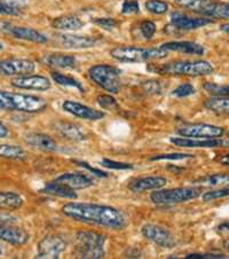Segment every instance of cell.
I'll list each match as a JSON object with an SVG mask.
<instances>
[{"mask_svg":"<svg viewBox=\"0 0 229 259\" xmlns=\"http://www.w3.org/2000/svg\"><path fill=\"white\" fill-rule=\"evenodd\" d=\"M62 213L77 222L90 224V225L108 227L117 231L126 227V218L122 211L108 205L70 202L62 206Z\"/></svg>","mask_w":229,"mask_h":259,"instance_id":"cell-1","label":"cell"},{"mask_svg":"<svg viewBox=\"0 0 229 259\" xmlns=\"http://www.w3.org/2000/svg\"><path fill=\"white\" fill-rule=\"evenodd\" d=\"M150 71L167 76L201 77L213 72L212 64L207 61H174L148 68Z\"/></svg>","mask_w":229,"mask_h":259,"instance_id":"cell-2","label":"cell"},{"mask_svg":"<svg viewBox=\"0 0 229 259\" xmlns=\"http://www.w3.org/2000/svg\"><path fill=\"white\" fill-rule=\"evenodd\" d=\"M77 245L73 250L76 258L99 259L105 257L106 236L98 232L80 231L76 234Z\"/></svg>","mask_w":229,"mask_h":259,"instance_id":"cell-3","label":"cell"},{"mask_svg":"<svg viewBox=\"0 0 229 259\" xmlns=\"http://www.w3.org/2000/svg\"><path fill=\"white\" fill-rule=\"evenodd\" d=\"M46 106V101L39 97L0 91V109L21 113H38L44 110Z\"/></svg>","mask_w":229,"mask_h":259,"instance_id":"cell-4","label":"cell"},{"mask_svg":"<svg viewBox=\"0 0 229 259\" xmlns=\"http://www.w3.org/2000/svg\"><path fill=\"white\" fill-rule=\"evenodd\" d=\"M168 52L162 47H133V46H123L116 47L110 51V55L114 59L120 62H148L155 61V60H162L166 58Z\"/></svg>","mask_w":229,"mask_h":259,"instance_id":"cell-5","label":"cell"},{"mask_svg":"<svg viewBox=\"0 0 229 259\" xmlns=\"http://www.w3.org/2000/svg\"><path fill=\"white\" fill-rule=\"evenodd\" d=\"M201 195V189L197 187H179L171 189H156L150 195V200L157 205H171L195 200Z\"/></svg>","mask_w":229,"mask_h":259,"instance_id":"cell-6","label":"cell"},{"mask_svg":"<svg viewBox=\"0 0 229 259\" xmlns=\"http://www.w3.org/2000/svg\"><path fill=\"white\" fill-rule=\"evenodd\" d=\"M88 76L95 84L107 92L118 93L120 89V70L109 64H97L88 69Z\"/></svg>","mask_w":229,"mask_h":259,"instance_id":"cell-7","label":"cell"},{"mask_svg":"<svg viewBox=\"0 0 229 259\" xmlns=\"http://www.w3.org/2000/svg\"><path fill=\"white\" fill-rule=\"evenodd\" d=\"M176 133L181 137L187 138H221L224 135V130L220 126L211 124H186L176 130Z\"/></svg>","mask_w":229,"mask_h":259,"instance_id":"cell-8","label":"cell"},{"mask_svg":"<svg viewBox=\"0 0 229 259\" xmlns=\"http://www.w3.org/2000/svg\"><path fill=\"white\" fill-rule=\"evenodd\" d=\"M142 235H144L147 240L151 241L158 247L170 249L173 248L175 245V240L173 235L167 228L158 225H154V224H147L141 230Z\"/></svg>","mask_w":229,"mask_h":259,"instance_id":"cell-9","label":"cell"},{"mask_svg":"<svg viewBox=\"0 0 229 259\" xmlns=\"http://www.w3.org/2000/svg\"><path fill=\"white\" fill-rule=\"evenodd\" d=\"M67 243L61 236L47 235L38 243V253L36 258L55 259L60 258L61 253L66 250Z\"/></svg>","mask_w":229,"mask_h":259,"instance_id":"cell-10","label":"cell"},{"mask_svg":"<svg viewBox=\"0 0 229 259\" xmlns=\"http://www.w3.org/2000/svg\"><path fill=\"white\" fill-rule=\"evenodd\" d=\"M36 64L28 59L0 60V73L5 76H25L32 73Z\"/></svg>","mask_w":229,"mask_h":259,"instance_id":"cell-11","label":"cell"},{"mask_svg":"<svg viewBox=\"0 0 229 259\" xmlns=\"http://www.w3.org/2000/svg\"><path fill=\"white\" fill-rule=\"evenodd\" d=\"M212 22L213 20L207 19V17H192L178 12L171 14V25L180 31H192V30L205 27Z\"/></svg>","mask_w":229,"mask_h":259,"instance_id":"cell-12","label":"cell"},{"mask_svg":"<svg viewBox=\"0 0 229 259\" xmlns=\"http://www.w3.org/2000/svg\"><path fill=\"white\" fill-rule=\"evenodd\" d=\"M0 30L12 34V36L21 40L36 42V44H45V42H47V37L32 28L15 27V25H11L8 23H0Z\"/></svg>","mask_w":229,"mask_h":259,"instance_id":"cell-13","label":"cell"},{"mask_svg":"<svg viewBox=\"0 0 229 259\" xmlns=\"http://www.w3.org/2000/svg\"><path fill=\"white\" fill-rule=\"evenodd\" d=\"M56 44L60 45L63 49L68 50H81L89 49L97 45L98 39L88 36H78V34L71 33H61L55 36Z\"/></svg>","mask_w":229,"mask_h":259,"instance_id":"cell-14","label":"cell"},{"mask_svg":"<svg viewBox=\"0 0 229 259\" xmlns=\"http://www.w3.org/2000/svg\"><path fill=\"white\" fill-rule=\"evenodd\" d=\"M12 86L21 90L47 91L51 89V80L45 76L40 75H25L17 76L11 80Z\"/></svg>","mask_w":229,"mask_h":259,"instance_id":"cell-15","label":"cell"},{"mask_svg":"<svg viewBox=\"0 0 229 259\" xmlns=\"http://www.w3.org/2000/svg\"><path fill=\"white\" fill-rule=\"evenodd\" d=\"M62 108L64 111L71 114L78 118L87 119V120H99L105 117V113L101 110L93 109L83 103H79L72 100H66L62 103Z\"/></svg>","mask_w":229,"mask_h":259,"instance_id":"cell-16","label":"cell"},{"mask_svg":"<svg viewBox=\"0 0 229 259\" xmlns=\"http://www.w3.org/2000/svg\"><path fill=\"white\" fill-rule=\"evenodd\" d=\"M0 240L12 245H23L30 240L29 233L13 224H0Z\"/></svg>","mask_w":229,"mask_h":259,"instance_id":"cell-17","label":"cell"},{"mask_svg":"<svg viewBox=\"0 0 229 259\" xmlns=\"http://www.w3.org/2000/svg\"><path fill=\"white\" fill-rule=\"evenodd\" d=\"M167 183L166 178L161 176H149L138 178L129 183L128 188L133 193H144L147 191H156L165 186Z\"/></svg>","mask_w":229,"mask_h":259,"instance_id":"cell-18","label":"cell"},{"mask_svg":"<svg viewBox=\"0 0 229 259\" xmlns=\"http://www.w3.org/2000/svg\"><path fill=\"white\" fill-rule=\"evenodd\" d=\"M170 141L176 147H185V148H217L221 147V139L219 138H171Z\"/></svg>","mask_w":229,"mask_h":259,"instance_id":"cell-19","label":"cell"},{"mask_svg":"<svg viewBox=\"0 0 229 259\" xmlns=\"http://www.w3.org/2000/svg\"><path fill=\"white\" fill-rule=\"evenodd\" d=\"M24 140L27 144L34 149L42 150L47 153H54L58 150V144L50 136L44 133H29L25 136Z\"/></svg>","mask_w":229,"mask_h":259,"instance_id":"cell-20","label":"cell"},{"mask_svg":"<svg viewBox=\"0 0 229 259\" xmlns=\"http://www.w3.org/2000/svg\"><path fill=\"white\" fill-rule=\"evenodd\" d=\"M161 47L167 52H179L193 55H203L205 52L204 47L194 41H167Z\"/></svg>","mask_w":229,"mask_h":259,"instance_id":"cell-21","label":"cell"},{"mask_svg":"<svg viewBox=\"0 0 229 259\" xmlns=\"http://www.w3.org/2000/svg\"><path fill=\"white\" fill-rule=\"evenodd\" d=\"M60 183L66 184L72 189H86L93 186V180L83 174H63L55 179Z\"/></svg>","mask_w":229,"mask_h":259,"instance_id":"cell-22","label":"cell"},{"mask_svg":"<svg viewBox=\"0 0 229 259\" xmlns=\"http://www.w3.org/2000/svg\"><path fill=\"white\" fill-rule=\"evenodd\" d=\"M41 192L46 195L68 198V200H75L77 198V194L75 189L67 186L66 184L60 183V181H52V183L45 185V187L41 189Z\"/></svg>","mask_w":229,"mask_h":259,"instance_id":"cell-23","label":"cell"},{"mask_svg":"<svg viewBox=\"0 0 229 259\" xmlns=\"http://www.w3.org/2000/svg\"><path fill=\"white\" fill-rule=\"evenodd\" d=\"M56 132H59L63 138L72 141H84L86 139L85 133L83 132L78 125L70 123V122H58L55 124Z\"/></svg>","mask_w":229,"mask_h":259,"instance_id":"cell-24","label":"cell"},{"mask_svg":"<svg viewBox=\"0 0 229 259\" xmlns=\"http://www.w3.org/2000/svg\"><path fill=\"white\" fill-rule=\"evenodd\" d=\"M41 61L44 62L46 66L51 68L56 69H69L73 68L76 66V59L72 55L62 54V53H54L45 55L41 59Z\"/></svg>","mask_w":229,"mask_h":259,"instance_id":"cell-25","label":"cell"},{"mask_svg":"<svg viewBox=\"0 0 229 259\" xmlns=\"http://www.w3.org/2000/svg\"><path fill=\"white\" fill-rule=\"evenodd\" d=\"M53 28L62 31H75L84 27V22L76 15H62L52 22Z\"/></svg>","mask_w":229,"mask_h":259,"instance_id":"cell-26","label":"cell"},{"mask_svg":"<svg viewBox=\"0 0 229 259\" xmlns=\"http://www.w3.org/2000/svg\"><path fill=\"white\" fill-rule=\"evenodd\" d=\"M174 2L176 5L185 8V10L206 16L214 0H174Z\"/></svg>","mask_w":229,"mask_h":259,"instance_id":"cell-27","label":"cell"},{"mask_svg":"<svg viewBox=\"0 0 229 259\" xmlns=\"http://www.w3.org/2000/svg\"><path fill=\"white\" fill-rule=\"evenodd\" d=\"M23 198L14 192H0V210L15 211L23 205Z\"/></svg>","mask_w":229,"mask_h":259,"instance_id":"cell-28","label":"cell"},{"mask_svg":"<svg viewBox=\"0 0 229 259\" xmlns=\"http://www.w3.org/2000/svg\"><path fill=\"white\" fill-rule=\"evenodd\" d=\"M194 184L202 187H226L229 186V174H214L194 181Z\"/></svg>","mask_w":229,"mask_h":259,"instance_id":"cell-29","label":"cell"},{"mask_svg":"<svg viewBox=\"0 0 229 259\" xmlns=\"http://www.w3.org/2000/svg\"><path fill=\"white\" fill-rule=\"evenodd\" d=\"M204 106L207 109L219 115H229V98L228 97H213L205 100Z\"/></svg>","mask_w":229,"mask_h":259,"instance_id":"cell-30","label":"cell"},{"mask_svg":"<svg viewBox=\"0 0 229 259\" xmlns=\"http://www.w3.org/2000/svg\"><path fill=\"white\" fill-rule=\"evenodd\" d=\"M0 157L7 159H25L27 158V153L20 146L15 145H0Z\"/></svg>","mask_w":229,"mask_h":259,"instance_id":"cell-31","label":"cell"},{"mask_svg":"<svg viewBox=\"0 0 229 259\" xmlns=\"http://www.w3.org/2000/svg\"><path fill=\"white\" fill-rule=\"evenodd\" d=\"M51 76L56 84H59L61 86H66V88L77 89V90H79L81 93L84 92V88H83V85H81L80 81L77 80L76 78H73V77H71V76H67V75H64V73L58 72V71H53L51 73Z\"/></svg>","mask_w":229,"mask_h":259,"instance_id":"cell-32","label":"cell"},{"mask_svg":"<svg viewBox=\"0 0 229 259\" xmlns=\"http://www.w3.org/2000/svg\"><path fill=\"white\" fill-rule=\"evenodd\" d=\"M207 17L229 20V3H221L214 0L209 13H207Z\"/></svg>","mask_w":229,"mask_h":259,"instance_id":"cell-33","label":"cell"},{"mask_svg":"<svg viewBox=\"0 0 229 259\" xmlns=\"http://www.w3.org/2000/svg\"><path fill=\"white\" fill-rule=\"evenodd\" d=\"M146 8L153 14L162 15L168 11V4L164 0H148L146 2Z\"/></svg>","mask_w":229,"mask_h":259,"instance_id":"cell-34","label":"cell"},{"mask_svg":"<svg viewBox=\"0 0 229 259\" xmlns=\"http://www.w3.org/2000/svg\"><path fill=\"white\" fill-rule=\"evenodd\" d=\"M97 101L99 103V106L106 110L112 111L119 109V106L117 101H116V99L112 98L111 96H108V94H101V96H99Z\"/></svg>","mask_w":229,"mask_h":259,"instance_id":"cell-35","label":"cell"},{"mask_svg":"<svg viewBox=\"0 0 229 259\" xmlns=\"http://www.w3.org/2000/svg\"><path fill=\"white\" fill-rule=\"evenodd\" d=\"M194 157L190 154L184 153H172V154H162L156 156L150 157V161H181V159H187Z\"/></svg>","mask_w":229,"mask_h":259,"instance_id":"cell-36","label":"cell"},{"mask_svg":"<svg viewBox=\"0 0 229 259\" xmlns=\"http://www.w3.org/2000/svg\"><path fill=\"white\" fill-rule=\"evenodd\" d=\"M229 196V187H220L214 191L207 192L203 195V201L204 202H211L214 200H219V198L228 197Z\"/></svg>","mask_w":229,"mask_h":259,"instance_id":"cell-37","label":"cell"},{"mask_svg":"<svg viewBox=\"0 0 229 259\" xmlns=\"http://www.w3.org/2000/svg\"><path fill=\"white\" fill-rule=\"evenodd\" d=\"M207 92L217 97H228L229 98V85L228 86H220L213 83H206L203 86Z\"/></svg>","mask_w":229,"mask_h":259,"instance_id":"cell-38","label":"cell"},{"mask_svg":"<svg viewBox=\"0 0 229 259\" xmlns=\"http://www.w3.org/2000/svg\"><path fill=\"white\" fill-rule=\"evenodd\" d=\"M102 166L107 167V169H112V170H132L133 165L128 163H123V162H116L111 161V159H102L100 162Z\"/></svg>","mask_w":229,"mask_h":259,"instance_id":"cell-39","label":"cell"},{"mask_svg":"<svg viewBox=\"0 0 229 259\" xmlns=\"http://www.w3.org/2000/svg\"><path fill=\"white\" fill-rule=\"evenodd\" d=\"M195 92L196 90L192 84L184 83L179 85L178 88L173 91V96L176 98H186V97L193 96V94H195Z\"/></svg>","mask_w":229,"mask_h":259,"instance_id":"cell-40","label":"cell"},{"mask_svg":"<svg viewBox=\"0 0 229 259\" xmlns=\"http://www.w3.org/2000/svg\"><path fill=\"white\" fill-rule=\"evenodd\" d=\"M140 30L142 36H144L146 39H150V38H153L155 32H156V24L150 20H145L142 21L140 24Z\"/></svg>","mask_w":229,"mask_h":259,"instance_id":"cell-41","label":"cell"},{"mask_svg":"<svg viewBox=\"0 0 229 259\" xmlns=\"http://www.w3.org/2000/svg\"><path fill=\"white\" fill-rule=\"evenodd\" d=\"M140 12L139 3L136 0H125L122 6V13L123 14H138Z\"/></svg>","mask_w":229,"mask_h":259,"instance_id":"cell-42","label":"cell"},{"mask_svg":"<svg viewBox=\"0 0 229 259\" xmlns=\"http://www.w3.org/2000/svg\"><path fill=\"white\" fill-rule=\"evenodd\" d=\"M93 22L106 30H112L117 27V21L109 19V17H98V19L93 20Z\"/></svg>","mask_w":229,"mask_h":259,"instance_id":"cell-43","label":"cell"},{"mask_svg":"<svg viewBox=\"0 0 229 259\" xmlns=\"http://www.w3.org/2000/svg\"><path fill=\"white\" fill-rule=\"evenodd\" d=\"M0 14L2 15H10V16H14V15H19L20 14V10L13 7L4 0V2H0Z\"/></svg>","mask_w":229,"mask_h":259,"instance_id":"cell-44","label":"cell"},{"mask_svg":"<svg viewBox=\"0 0 229 259\" xmlns=\"http://www.w3.org/2000/svg\"><path fill=\"white\" fill-rule=\"evenodd\" d=\"M72 162L75 163V164H77V165L84 167V169H87L89 172H92V174H93L94 176L99 177V178H106V177L108 176V175L106 174V172H103V171L99 170V169H95V167L90 166L89 164L86 163V162H81V161H72Z\"/></svg>","mask_w":229,"mask_h":259,"instance_id":"cell-45","label":"cell"},{"mask_svg":"<svg viewBox=\"0 0 229 259\" xmlns=\"http://www.w3.org/2000/svg\"><path fill=\"white\" fill-rule=\"evenodd\" d=\"M187 259H221L227 258L223 254H215V253H190L186 256Z\"/></svg>","mask_w":229,"mask_h":259,"instance_id":"cell-46","label":"cell"},{"mask_svg":"<svg viewBox=\"0 0 229 259\" xmlns=\"http://www.w3.org/2000/svg\"><path fill=\"white\" fill-rule=\"evenodd\" d=\"M144 88L146 90V92L149 93H159L161 92V86H159L158 81L155 80H149L147 83L144 84Z\"/></svg>","mask_w":229,"mask_h":259,"instance_id":"cell-47","label":"cell"},{"mask_svg":"<svg viewBox=\"0 0 229 259\" xmlns=\"http://www.w3.org/2000/svg\"><path fill=\"white\" fill-rule=\"evenodd\" d=\"M16 220V218L12 217V215L4 213V211L0 210V224H13Z\"/></svg>","mask_w":229,"mask_h":259,"instance_id":"cell-48","label":"cell"},{"mask_svg":"<svg viewBox=\"0 0 229 259\" xmlns=\"http://www.w3.org/2000/svg\"><path fill=\"white\" fill-rule=\"evenodd\" d=\"M5 2L8 4V5L15 7L20 11H21V8L25 5V3H27L25 0H5Z\"/></svg>","mask_w":229,"mask_h":259,"instance_id":"cell-49","label":"cell"},{"mask_svg":"<svg viewBox=\"0 0 229 259\" xmlns=\"http://www.w3.org/2000/svg\"><path fill=\"white\" fill-rule=\"evenodd\" d=\"M8 135H10V131H8L7 126L0 120V138H6Z\"/></svg>","mask_w":229,"mask_h":259,"instance_id":"cell-50","label":"cell"},{"mask_svg":"<svg viewBox=\"0 0 229 259\" xmlns=\"http://www.w3.org/2000/svg\"><path fill=\"white\" fill-rule=\"evenodd\" d=\"M218 231L221 232V233H227L229 232V220H227V222H223L220 224V225L218 226Z\"/></svg>","mask_w":229,"mask_h":259,"instance_id":"cell-51","label":"cell"},{"mask_svg":"<svg viewBox=\"0 0 229 259\" xmlns=\"http://www.w3.org/2000/svg\"><path fill=\"white\" fill-rule=\"evenodd\" d=\"M217 162L222 164V165H229V155H221L219 158H217Z\"/></svg>","mask_w":229,"mask_h":259,"instance_id":"cell-52","label":"cell"},{"mask_svg":"<svg viewBox=\"0 0 229 259\" xmlns=\"http://www.w3.org/2000/svg\"><path fill=\"white\" fill-rule=\"evenodd\" d=\"M220 29H221V31H223L224 33H228L229 34V23L222 24L221 27H220Z\"/></svg>","mask_w":229,"mask_h":259,"instance_id":"cell-53","label":"cell"},{"mask_svg":"<svg viewBox=\"0 0 229 259\" xmlns=\"http://www.w3.org/2000/svg\"><path fill=\"white\" fill-rule=\"evenodd\" d=\"M221 147H226V148H229V138H226V139H221Z\"/></svg>","mask_w":229,"mask_h":259,"instance_id":"cell-54","label":"cell"},{"mask_svg":"<svg viewBox=\"0 0 229 259\" xmlns=\"http://www.w3.org/2000/svg\"><path fill=\"white\" fill-rule=\"evenodd\" d=\"M224 247H226V249L228 250V251H229V240L227 241V242L226 243H224Z\"/></svg>","mask_w":229,"mask_h":259,"instance_id":"cell-55","label":"cell"},{"mask_svg":"<svg viewBox=\"0 0 229 259\" xmlns=\"http://www.w3.org/2000/svg\"><path fill=\"white\" fill-rule=\"evenodd\" d=\"M2 253H3V248L0 247V254H2Z\"/></svg>","mask_w":229,"mask_h":259,"instance_id":"cell-56","label":"cell"},{"mask_svg":"<svg viewBox=\"0 0 229 259\" xmlns=\"http://www.w3.org/2000/svg\"><path fill=\"white\" fill-rule=\"evenodd\" d=\"M0 50H3V45L2 44H0Z\"/></svg>","mask_w":229,"mask_h":259,"instance_id":"cell-57","label":"cell"}]
</instances>
